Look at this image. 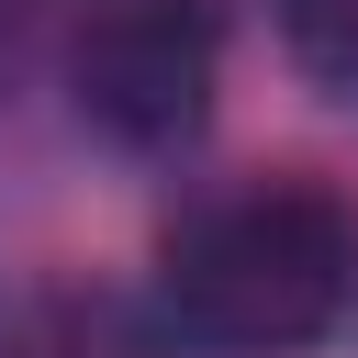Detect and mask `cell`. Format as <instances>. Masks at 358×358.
<instances>
[{
  "label": "cell",
  "instance_id": "7a4b0ae2",
  "mask_svg": "<svg viewBox=\"0 0 358 358\" xmlns=\"http://www.w3.org/2000/svg\"><path fill=\"white\" fill-rule=\"evenodd\" d=\"M213 78H224L213 0H90L67 34V101L123 157H179L213 123Z\"/></svg>",
  "mask_w": 358,
  "mask_h": 358
},
{
  "label": "cell",
  "instance_id": "6da1fadb",
  "mask_svg": "<svg viewBox=\"0 0 358 358\" xmlns=\"http://www.w3.org/2000/svg\"><path fill=\"white\" fill-rule=\"evenodd\" d=\"M145 302L201 358H291L358 302V213L313 168H246L168 213Z\"/></svg>",
  "mask_w": 358,
  "mask_h": 358
},
{
  "label": "cell",
  "instance_id": "3957f363",
  "mask_svg": "<svg viewBox=\"0 0 358 358\" xmlns=\"http://www.w3.org/2000/svg\"><path fill=\"white\" fill-rule=\"evenodd\" d=\"M179 336L157 324V302L101 291V280H34L0 302V358H168Z\"/></svg>",
  "mask_w": 358,
  "mask_h": 358
},
{
  "label": "cell",
  "instance_id": "277c9868",
  "mask_svg": "<svg viewBox=\"0 0 358 358\" xmlns=\"http://www.w3.org/2000/svg\"><path fill=\"white\" fill-rule=\"evenodd\" d=\"M280 22H291V56H302L324 90L358 101V0H280Z\"/></svg>",
  "mask_w": 358,
  "mask_h": 358
}]
</instances>
